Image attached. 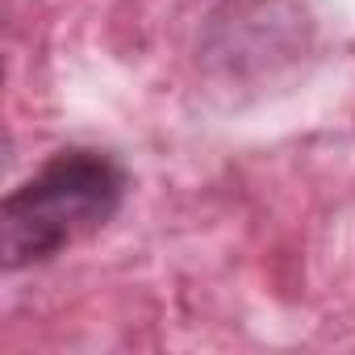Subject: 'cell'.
I'll use <instances>...</instances> for the list:
<instances>
[{
  "instance_id": "6da1fadb",
  "label": "cell",
  "mask_w": 355,
  "mask_h": 355,
  "mask_svg": "<svg viewBox=\"0 0 355 355\" xmlns=\"http://www.w3.org/2000/svg\"><path fill=\"white\" fill-rule=\"evenodd\" d=\"M130 189L125 167L88 146H67L0 205V263L9 272L34 268L96 234L117 218Z\"/></svg>"
}]
</instances>
